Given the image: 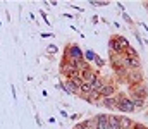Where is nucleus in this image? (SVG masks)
<instances>
[{"instance_id": "1", "label": "nucleus", "mask_w": 148, "mask_h": 129, "mask_svg": "<svg viewBox=\"0 0 148 129\" xmlns=\"http://www.w3.org/2000/svg\"><path fill=\"white\" fill-rule=\"evenodd\" d=\"M62 60L64 62H69V64H73V66L77 67V64L84 60V52L81 50V46L77 43H69L64 48V59Z\"/></svg>"}, {"instance_id": "2", "label": "nucleus", "mask_w": 148, "mask_h": 129, "mask_svg": "<svg viewBox=\"0 0 148 129\" xmlns=\"http://www.w3.org/2000/svg\"><path fill=\"white\" fill-rule=\"evenodd\" d=\"M131 46V43L127 42L122 35H112L109 38V52L115 55H124V52Z\"/></svg>"}, {"instance_id": "3", "label": "nucleus", "mask_w": 148, "mask_h": 129, "mask_svg": "<svg viewBox=\"0 0 148 129\" xmlns=\"http://www.w3.org/2000/svg\"><path fill=\"white\" fill-rule=\"evenodd\" d=\"M115 100H117V109H115V110H119V112H126V114H134V112H136V109H134L131 98L127 96V93L119 91V93L115 95Z\"/></svg>"}, {"instance_id": "4", "label": "nucleus", "mask_w": 148, "mask_h": 129, "mask_svg": "<svg viewBox=\"0 0 148 129\" xmlns=\"http://www.w3.org/2000/svg\"><path fill=\"white\" fill-rule=\"evenodd\" d=\"M124 83H126L127 86H134V85H141V83H145L143 69H131V71H127Z\"/></svg>"}, {"instance_id": "5", "label": "nucleus", "mask_w": 148, "mask_h": 129, "mask_svg": "<svg viewBox=\"0 0 148 129\" xmlns=\"http://www.w3.org/2000/svg\"><path fill=\"white\" fill-rule=\"evenodd\" d=\"M127 96H129V98H141V100H147L148 98V86L145 85V83L134 85V86H127Z\"/></svg>"}, {"instance_id": "6", "label": "nucleus", "mask_w": 148, "mask_h": 129, "mask_svg": "<svg viewBox=\"0 0 148 129\" xmlns=\"http://www.w3.org/2000/svg\"><path fill=\"white\" fill-rule=\"evenodd\" d=\"M60 76H64L66 79H73V78H77L79 76V69L69 64V62H60Z\"/></svg>"}, {"instance_id": "7", "label": "nucleus", "mask_w": 148, "mask_h": 129, "mask_svg": "<svg viewBox=\"0 0 148 129\" xmlns=\"http://www.w3.org/2000/svg\"><path fill=\"white\" fill-rule=\"evenodd\" d=\"M98 93H100V96H102V98L115 96V95L119 93V88H117V85L114 83V79H107V81H105V85L98 89Z\"/></svg>"}, {"instance_id": "8", "label": "nucleus", "mask_w": 148, "mask_h": 129, "mask_svg": "<svg viewBox=\"0 0 148 129\" xmlns=\"http://www.w3.org/2000/svg\"><path fill=\"white\" fill-rule=\"evenodd\" d=\"M59 88H60V89H64V91H66V93H69V95L81 96V91H79V88H81V86L76 85L73 79H66L62 85H59Z\"/></svg>"}, {"instance_id": "9", "label": "nucleus", "mask_w": 148, "mask_h": 129, "mask_svg": "<svg viewBox=\"0 0 148 129\" xmlns=\"http://www.w3.org/2000/svg\"><path fill=\"white\" fill-rule=\"evenodd\" d=\"M124 67L126 69H141V59L140 57H126L124 55Z\"/></svg>"}, {"instance_id": "10", "label": "nucleus", "mask_w": 148, "mask_h": 129, "mask_svg": "<svg viewBox=\"0 0 148 129\" xmlns=\"http://www.w3.org/2000/svg\"><path fill=\"white\" fill-rule=\"evenodd\" d=\"M109 64H110L112 71H117V69L124 67V55H115V53H110V57H109Z\"/></svg>"}, {"instance_id": "11", "label": "nucleus", "mask_w": 148, "mask_h": 129, "mask_svg": "<svg viewBox=\"0 0 148 129\" xmlns=\"http://www.w3.org/2000/svg\"><path fill=\"white\" fill-rule=\"evenodd\" d=\"M93 119V126L95 129H109V124H107V114H97Z\"/></svg>"}, {"instance_id": "12", "label": "nucleus", "mask_w": 148, "mask_h": 129, "mask_svg": "<svg viewBox=\"0 0 148 129\" xmlns=\"http://www.w3.org/2000/svg\"><path fill=\"white\" fill-rule=\"evenodd\" d=\"M83 100H84V102H88V103H91V105H98V107H100L102 96H100V93H98V91H91L90 95L83 96Z\"/></svg>"}, {"instance_id": "13", "label": "nucleus", "mask_w": 148, "mask_h": 129, "mask_svg": "<svg viewBox=\"0 0 148 129\" xmlns=\"http://www.w3.org/2000/svg\"><path fill=\"white\" fill-rule=\"evenodd\" d=\"M100 107H105V109H109V110H115V109H117V100H115V96H107V98H102Z\"/></svg>"}, {"instance_id": "14", "label": "nucleus", "mask_w": 148, "mask_h": 129, "mask_svg": "<svg viewBox=\"0 0 148 129\" xmlns=\"http://www.w3.org/2000/svg\"><path fill=\"white\" fill-rule=\"evenodd\" d=\"M119 124H121V129H133L134 121H133L129 115L122 114V115H119Z\"/></svg>"}, {"instance_id": "15", "label": "nucleus", "mask_w": 148, "mask_h": 129, "mask_svg": "<svg viewBox=\"0 0 148 129\" xmlns=\"http://www.w3.org/2000/svg\"><path fill=\"white\" fill-rule=\"evenodd\" d=\"M107 124H109V129H121L119 115L117 114H107Z\"/></svg>"}, {"instance_id": "16", "label": "nucleus", "mask_w": 148, "mask_h": 129, "mask_svg": "<svg viewBox=\"0 0 148 129\" xmlns=\"http://www.w3.org/2000/svg\"><path fill=\"white\" fill-rule=\"evenodd\" d=\"M79 91H81V98H83V96H86V95H90V93L93 91V86H91V83L83 81V85H81V88H79Z\"/></svg>"}, {"instance_id": "17", "label": "nucleus", "mask_w": 148, "mask_h": 129, "mask_svg": "<svg viewBox=\"0 0 148 129\" xmlns=\"http://www.w3.org/2000/svg\"><path fill=\"white\" fill-rule=\"evenodd\" d=\"M131 102H133L136 112H138V110H143V109L147 107V100H141V98H131Z\"/></svg>"}, {"instance_id": "18", "label": "nucleus", "mask_w": 148, "mask_h": 129, "mask_svg": "<svg viewBox=\"0 0 148 129\" xmlns=\"http://www.w3.org/2000/svg\"><path fill=\"white\" fill-rule=\"evenodd\" d=\"M105 81H107V78H103V76H98L93 83H91V86H93V91H98L102 86L105 85Z\"/></svg>"}, {"instance_id": "19", "label": "nucleus", "mask_w": 148, "mask_h": 129, "mask_svg": "<svg viewBox=\"0 0 148 129\" xmlns=\"http://www.w3.org/2000/svg\"><path fill=\"white\" fill-rule=\"evenodd\" d=\"M95 57H97V52H93V50H84V60H86L88 64H91V62L95 60Z\"/></svg>"}, {"instance_id": "20", "label": "nucleus", "mask_w": 148, "mask_h": 129, "mask_svg": "<svg viewBox=\"0 0 148 129\" xmlns=\"http://www.w3.org/2000/svg\"><path fill=\"white\" fill-rule=\"evenodd\" d=\"M79 126H81V129H95L93 119H84L83 122H79Z\"/></svg>"}, {"instance_id": "21", "label": "nucleus", "mask_w": 148, "mask_h": 129, "mask_svg": "<svg viewBox=\"0 0 148 129\" xmlns=\"http://www.w3.org/2000/svg\"><path fill=\"white\" fill-rule=\"evenodd\" d=\"M124 55H126V57H140L138 50H136V48H134L133 45H131V46H129V48H127V50L124 52Z\"/></svg>"}, {"instance_id": "22", "label": "nucleus", "mask_w": 148, "mask_h": 129, "mask_svg": "<svg viewBox=\"0 0 148 129\" xmlns=\"http://www.w3.org/2000/svg\"><path fill=\"white\" fill-rule=\"evenodd\" d=\"M47 52H48L50 55H57V53H59V46L53 45V43H48V45H47Z\"/></svg>"}, {"instance_id": "23", "label": "nucleus", "mask_w": 148, "mask_h": 129, "mask_svg": "<svg viewBox=\"0 0 148 129\" xmlns=\"http://www.w3.org/2000/svg\"><path fill=\"white\" fill-rule=\"evenodd\" d=\"M122 17H124V21H126V23H127V24H129V26H131L133 29H134V23H133V19H131V16H129V14H127L126 10L122 12Z\"/></svg>"}, {"instance_id": "24", "label": "nucleus", "mask_w": 148, "mask_h": 129, "mask_svg": "<svg viewBox=\"0 0 148 129\" xmlns=\"http://www.w3.org/2000/svg\"><path fill=\"white\" fill-rule=\"evenodd\" d=\"M93 62H95L98 67H103V66H105V59H102L98 53H97V57H95V60H93Z\"/></svg>"}, {"instance_id": "25", "label": "nucleus", "mask_w": 148, "mask_h": 129, "mask_svg": "<svg viewBox=\"0 0 148 129\" xmlns=\"http://www.w3.org/2000/svg\"><path fill=\"white\" fill-rule=\"evenodd\" d=\"M91 5H95V7H107L109 2H105V0H95V2H91Z\"/></svg>"}, {"instance_id": "26", "label": "nucleus", "mask_w": 148, "mask_h": 129, "mask_svg": "<svg viewBox=\"0 0 148 129\" xmlns=\"http://www.w3.org/2000/svg\"><path fill=\"white\" fill-rule=\"evenodd\" d=\"M90 67H91V64H88L86 60H83V62L77 64V69H79V71H84V69H90Z\"/></svg>"}, {"instance_id": "27", "label": "nucleus", "mask_w": 148, "mask_h": 129, "mask_svg": "<svg viewBox=\"0 0 148 129\" xmlns=\"http://www.w3.org/2000/svg\"><path fill=\"white\" fill-rule=\"evenodd\" d=\"M133 129H148V128L143 126V124H140V122H134V124H133Z\"/></svg>"}, {"instance_id": "28", "label": "nucleus", "mask_w": 148, "mask_h": 129, "mask_svg": "<svg viewBox=\"0 0 148 129\" xmlns=\"http://www.w3.org/2000/svg\"><path fill=\"white\" fill-rule=\"evenodd\" d=\"M41 16H43V21H45V23H47V24L50 26V19H48V17L45 16V10H41Z\"/></svg>"}, {"instance_id": "29", "label": "nucleus", "mask_w": 148, "mask_h": 129, "mask_svg": "<svg viewBox=\"0 0 148 129\" xmlns=\"http://www.w3.org/2000/svg\"><path fill=\"white\" fill-rule=\"evenodd\" d=\"M69 117H71V119H73V121H76V119H77V117H79V114H73V115H69Z\"/></svg>"}, {"instance_id": "30", "label": "nucleus", "mask_w": 148, "mask_h": 129, "mask_svg": "<svg viewBox=\"0 0 148 129\" xmlns=\"http://www.w3.org/2000/svg\"><path fill=\"white\" fill-rule=\"evenodd\" d=\"M143 7H145V9L148 10V2H143Z\"/></svg>"}, {"instance_id": "31", "label": "nucleus", "mask_w": 148, "mask_h": 129, "mask_svg": "<svg viewBox=\"0 0 148 129\" xmlns=\"http://www.w3.org/2000/svg\"><path fill=\"white\" fill-rule=\"evenodd\" d=\"M145 115H147V117H148V109H147V112H145Z\"/></svg>"}]
</instances>
